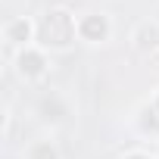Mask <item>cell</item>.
Returning <instances> with one entry per match:
<instances>
[{
    "instance_id": "cell-4",
    "label": "cell",
    "mask_w": 159,
    "mask_h": 159,
    "mask_svg": "<svg viewBox=\"0 0 159 159\" xmlns=\"http://www.w3.org/2000/svg\"><path fill=\"white\" fill-rule=\"evenodd\" d=\"M44 66H47V59H44V53H38V50H22L19 56H16V69H19V75L22 78H41L44 75Z\"/></svg>"
},
{
    "instance_id": "cell-3",
    "label": "cell",
    "mask_w": 159,
    "mask_h": 159,
    "mask_svg": "<svg viewBox=\"0 0 159 159\" xmlns=\"http://www.w3.org/2000/svg\"><path fill=\"white\" fill-rule=\"evenodd\" d=\"M131 44H134L140 53H153V50H159V22L143 19V22L131 31Z\"/></svg>"
},
{
    "instance_id": "cell-6",
    "label": "cell",
    "mask_w": 159,
    "mask_h": 159,
    "mask_svg": "<svg viewBox=\"0 0 159 159\" xmlns=\"http://www.w3.org/2000/svg\"><path fill=\"white\" fill-rule=\"evenodd\" d=\"M25 159H59V150H56L50 140H38V143L28 147Z\"/></svg>"
},
{
    "instance_id": "cell-2",
    "label": "cell",
    "mask_w": 159,
    "mask_h": 159,
    "mask_svg": "<svg viewBox=\"0 0 159 159\" xmlns=\"http://www.w3.org/2000/svg\"><path fill=\"white\" fill-rule=\"evenodd\" d=\"M78 34L91 44H100L109 38V19L103 13H88L84 19H78Z\"/></svg>"
},
{
    "instance_id": "cell-5",
    "label": "cell",
    "mask_w": 159,
    "mask_h": 159,
    "mask_svg": "<svg viewBox=\"0 0 159 159\" xmlns=\"http://www.w3.org/2000/svg\"><path fill=\"white\" fill-rule=\"evenodd\" d=\"M3 38H7L10 44H28V38H31V25H28L25 19H13V22H7Z\"/></svg>"
},
{
    "instance_id": "cell-8",
    "label": "cell",
    "mask_w": 159,
    "mask_h": 159,
    "mask_svg": "<svg viewBox=\"0 0 159 159\" xmlns=\"http://www.w3.org/2000/svg\"><path fill=\"white\" fill-rule=\"evenodd\" d=\"M153 116L159 119V94H156V100H153Z\"/></svg>"
},
{
    "instance_id": "cell-7",
    "label": "cell",
    "mask_w": 159,
    "mask_h": 159,
    "mask_svg": "<svg viewBox=\"0 0 159 159\" xmlns=\"http://www.w3.org/2000/svg\"><path fill=\"white\" fill-rule=\"evenodd\" d=\"M122 159H153V156H147V153H128V156H122Z\"/></svg>"
},
{
    "instance_id": "cell-1",
    "label": "cell",
    "mask_w": 159,
    "mask_h": 159,
    "mask_svg": "<svg viewBox=\"0 0 159 159\" xmlns=\"http://www.w3.org/2000/svg\"><path fill=\"white\" fill-rule=\"evenodd\" d=\"M34 34H38V41H41L44 47L66 50V47L75 41V34H78V22H75V16H72L69 10L56 7V10H47V13H44V19L38 22Z\"/></svg>"
}]
</instances>
